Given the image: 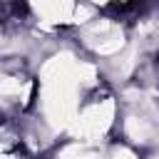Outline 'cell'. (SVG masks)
<instances>
[{
	"instance_id": "1",
	"label": "cell",
	"mask_w": 159,
	"mask_h": 159,
	"mask_svg": "<svg viewBox=\"0 0 159 159\" xmlns=\"http://www.w3.org/2000/svg\"><path fill=\"white\" fill-rule=\"evenodd\" d=\"M12 12H15L17 17H20V15H27V2H25V0H15V2H12Z\"/></svg>"
}]
</instances>
